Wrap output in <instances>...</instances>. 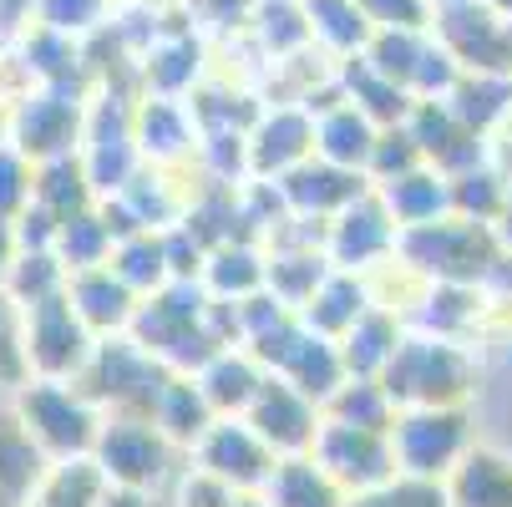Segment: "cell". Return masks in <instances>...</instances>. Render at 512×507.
<instances>
[{"label":"cell","instance_id":"obj_1","mask_svg":"<svg viewBox=\"0 0 512 507\" xmlns=\"http://www.w3.org/2000/svg\"><path fill=\"white\" fill-rule=\"evenodd\" d=\"M208 305H213V295H208L203 279H173V284L158 289V295H148L137 305L127 335L137 345H148L178 376H198L218 350H229L224 340L213 335Z\"/></svg>","mask_w":512,"mask_h":507},{"label":"cell","instance_id":"obj_2","mask_svg":"<svg viewBox=\"0 0 512 507\" xmlns=\"http://www.w3.org/2000/svg\"><path fill=\"white\" fill-rule=\"evenodd\" d=\"M381 386L391 391L401 411L406 406H467V396L477 391V360L462 340L411 330L386 360Z\"/></svg>","mask_w":512,"mask_h":507},{"label":"cell","instance_id":"obj_3","mask_svg":"<svg viewBox=\"0 0 512 507\" xmlns=\"http://www.w3.org/2000/svg\"><path fill=\"white\" fill-rule=\"evenodd\" d=\"M502 254L497 224L442 213L431 224H411L396 234V259L426 284H482Z\"/></svg>","mask_w":512,"mask_h":507},{"label":"cell","instance_id":"obj_4","mask_svg":"<svg viewBox=\"0 0 512 507\" xmlns=\"http://www.w3.org/2000/svg\"><path fill=\"white\" fill-rule=\"evenodd\" d=\"M178 371L137 345L132 335H102L87 371L77 376V391L102 411V416H158L163 391Z\"/></svg>","mask_w":512,"mask_h":507},{"label":"cell","instance_id":"obj_5","mask_svg":"<svg viewBox=\"0 0 512 507\" xmlns=\"http://www.w3.org/2000/svg\"><path fill=\"white\" fill-rule=\"evenodd\" d=\"M21 426L36 437V447L51 462H71V457H92L97 431H102V411L77 391V381H46L31 376L26 386H16V406Z\"/></svg>","mask_w":512,"mask_h":507},{"label":"cell","instance_id":"obj_6","mask_svg":"<svg viewBox=\"0 0 512 507\" xmlns=\"http://www.w3.org/2000/svg\"><path fill=\"white\" fill-rule=\"evenodd\" d=\"M87 82H36L11 112V142L31 163L71 158L87 142Z\"/></svg>","mask_w":512,"mask_h":507},{"label":"cell","instance_id":"obj_7","mask_svg":"<svg viewBox=\"0 0 512 507\" xmlns=\"http://www.w3.org/2000/svg\"><path fill=\"white\" fill-rule=\"evenodd\" d=\"M21 325H26V366H31V376L77 381L87 371V360L97 350V330L77 315V305H71L66 289L26 305Z\"/></svg>","mask_w":512,"mask_h":507},{"label":"cell","instance_id":"obj_8","mask_svg":"<svg viewBox=\"0 0 512 507\" xmlns=\"http://www.w3.org/2000/svg\"><path fill=\"white\" fill-rule=\"evenodd\" d=\"M396 462L411 477H452V467L472 452L467 406H406L391 426Z\"/></svg>","mask_w":512,"mask_h":507},{"label":"cell","instance_id":"obj_9","mask_svg":"<svg viewBox=\"0 0 512 507\" xmlns=\"http://www.w3.org/2000/svg\"><path fill=\"white\" fill-rule=\"evenodd\" d=\"M173 452L178 447L168 442V431L153 416H102L97 447H92V457L102 462L112 482L142 487V492H158L168 482Z\"/></svg>","mask_w":512,"mask_h":507},{"label":"cell","instance_id":"obj_10","mask_svg":"<svg viewBox=\"0 0 512 507\" xmlns=\"http://www.w3.org/2000/svg\"><path fill=\"white\" fill-rule=\"evenodd\" d=\"M132 112H137V97H127V92H102L92 102L82 163H87V178H92V193L97 198H117L132 183V173L142 168Z\"/></svg>","mask_w":512,"mask_h":507},{"label":"cell","instance_id":"obj_11","mask_svg":"<svg viewBox=\"0 0 512 507\" xmlns=\"http://www.w3.org/2000/svg\"><path fill=\"white\" fill-rule=\"evenodd\" d=\"M315 462L355 497V492H371V487H386L401 462H396V442L391 431H371V426H350V421H330L320 426L315 437Z\"/></svg>","mask_w":512,"mask_h":507},{"label":"cell","instance_id":"obj_12","mask_svg":"<svg viewBox=\"0 0 512 507\" xmlns=\"http://www.w3.org/2000/svg\"><path fill=\"white\" fill-rule=\"evenodd\" d=\"M249 426L279 457H300V452H315V437L325 426V406L310 401L295 381H284L279 371H269L259 396H254V406H249Z\"/></svg>","mask_w":512,"mask_h":507},{"label":"cell","instance_id":"obj_13","mask_svg":"<svg viewBox=\"0 0 512 507\" xmlns=\"http://www.w3.org/2000/svg\"><path fill=\"white\" fill-rule=\"evenodd\" d=\"M411 137H416V148L431 168H442L447 178L477 168V163H492V137H482L477 127H467L447 97H416L411 117H406Z\"/></svg>","mask_w":512,"mask_h":507},{"label":"cell","instance_id":"obj_14","mask_svg":"<svg viewBox=\"0 0 512 507\" xmlns=\"http://www.w3.org/2000/svg\"><path fill=\"white\" fill-rule=\"evenodd\" d=\"M193 457H198V467L218 472L239 492H264V482L279 467V452L249 426V416H218L208 426V437L193 447Z\"/></svg>","mask_w":512,"mask_h":507},{"label":"cell","instance_id":"obj_15","mask_svg":"<svg viewBox=\"0 0 512 507\" xmlns=\"http://www.w3.org/2000/svg\"><path fill=\"white\" fill-rule=\"evenodd\" d=\"M396 234L401 224L391 219V208L381 203V193H360L350 208H340L330 219V234H325V254L335 269H371L381 259H396Z\"/></svg>","mask_w":512,"mask_h":507},{"label":"cell","instance_id":"obj_16","mask_svg":"<svg viewBox=\"0 0 512 507\" xmlns=\"http://www.w3.org/2000/svg\"><path fill=\"white\" fill-rule=\"evenodd\" d=\"M274 183H279L284 203L295 208V213H305V219H335L340 208H350L360 193L376 188L371 173L340 168V163H330V158H320V153L305 158V163H295L289 173H279Z\"/></svg>","mask_w":512,"mask_h":507},{"label":"cell","instance_id":"obj_17","mask_svg":"<svg viewBox=\"0 0 512 507\" xmlns=\"http://www.w3.org/2000/svg\"><path fill=\"white\" fill-rule=\"evenodd\" d=\"M132 132H137L142 163H158V168H173V163L193 158L198 142H203V127H198L193 107L183 97H153V92L137 97Z\"/></svg>","mask_w":512,"mask_h":507},{"label":"cell","instance_id":"obj_18","mask_svg":"<svg viewBox=\"0 0 512 507\" xmlns=\"http://www.w3.org/2000/svg\"><path fill=\"white\" fill-rule=\"evenodd\" d=\"M315 132H320V122L300 102H284V107L264 112L249 127V168H254V178H279L295 163L315 158Z\"/></svg>","mask_w":512,"mask_h":507},{"label":"cell","instance_id":"obj_19","mask_svg":"<svg viewBox=\"0 0 512 507\" xmlns=\"http://www.w3.org/2000/svg\"><path fill=\"white\" fill-rule=\"evenodd\" d=\"M66 295H71V305H77V315L97 330V340H102V335H127V325H132V315H137V305H142V295H137V289H132L112 264H97V269L71 274V279H66Z\"/></svg>","mask_w":512,"mask_h":507},{"label":"cell","instance_id":"obj_20","mask_svg":"<svg viewBox=\"0 0 512 507\" xmlns=\"http://www.w3.org/2000/svg\"><path fill=\"white\" fill-rule=\"evenodd\" d=\"M46 472H51V457L36 447L21 416L0 411V507H31Z\"/></svg>","mask_w":512,"mask_h":507},{"label":"cell","instance_id":"obj_21","mask_svg":"<svg viewBox=\"0 0 512 507\" xmlns=\"http://www.w3.org/2000/svg\"><path fill=\"white\" fill-rule=\"evenodd\" d=\"M264 376L269 371L249 355V345H229V350H218L208 366L198 371V386H203V396L213 401L218 416H249Z\"/></svg>","mask_w":512,"mask_h":507},{"label":"cell","instance_id":"obj_22","mask_svg":"<svg viewBox=\"0 0 512 507\" xmlns=\"http://www.w3.org/2000/svg\"><path fill=\"white\" fill-rule=\"evenodd\" d=\"M340 87H345V97L371 117L376 127H401L406 117H411V107H416V97L401 87V82H391V77H381V71L365 61V51H355V56H340Z\"/></svg>","mask_w":512,"mask_h":507},{"label":"cell","instance_id":"obj_23","mask_svg":"<svg viewBox=\"0 0 512 507\" xmlns=\"http://www.w3.org/2000/svg\"><path fill=\"white\" fill-rule=\"evenodd\" d=\"M376 193H381V203L391 208V219L401 229L431 224V219H442V213H452V178L442 168H431V163H421V168H411L401 178L376 183Z\"/></svg>","mask_w":512,"mask_h":507},{"label":"cell","instance_id":"obj_24","mask_svg":"<svg viewBox=\"0 0 512 507\" xmlns=\"http://www.w3.org/2000/svg\"><path fill=\"white\" fill-rule=\"evenodd\" d=\"M269 507H350V492L315 462V452L279 457L274 477L264 482Z\"/></svg>","mask_w":512,"mask_h":507},{"label":"cell","instance_id":"obj_25","mask_svg":"<svg viewBox=\"0 0 512 507\" xmlns=\"http://www.w3.org/2000/svg\"><path fill=\"white\" fill-rule=\"evenodd\" d=\"M452 507H512V457L472 447L447 477Z\"/></svg>","mask_w":512,"mask_h":507},{"label":"cell","instance_id":"obj_26","mask_svg":"<svg viewBox=\"0 0 512 507\" xmlns=\"http://www.w3.org/2000/svg\"><path fill=\"white\" fill-rule=\"evenodd\" d=\"M137 71L153 97H188L203 77V46H198V36H158L142 51Z\"/></svg>","mask_w":512,"mask_h":507},{"label":"cell","instance_id":"obj_27","mask_svg":"<svg viewBox=\"0 0 512 507\" xmlns=\"http://www.w3.org/2000/svg\"><path fill=\"white\" fill-rule=\"evenodd\" d=\"M320 122V132H315V153L320 158H330V163H340V168H371V153H376V137H381V127L365 117L350 97L340 102V107H330L325 117H315Z\"/></svg>","mask_w":512,"mask_h":507},{"label":"cell","instance_id":"obj_28","mask_svg":"<svg viewBox=\"0 0 512 507\" xmlns=\"http://www.w3.org/2000/svg\"><path fill=\"white\" fill-rule=\"evenodd\" d=\"M365 310H371V289H365V279L355 274V269H335L320 289H315V300L305 305V310H295L315 335H330V340H340Z\"/></svg>","mask_w":512,"mask_h":507},{"label":"cell","instance_id":"obj_29","mask_svg":"<svg viewBox=\"0 0 512 507\" xmlns=\"http://www.w3.org/2000/svg\"><path fill=\"white\" fill-rule=\"evenodd\" d=\"M335 274L330 254L325 249H300V244H279L269 249V269H264V284L289 305V310H305L315 300V289Z\"/></svg>","mask_w":512,"mask_h":507},{"label":"cell","instance_id":"obj_30","mask_svg":"<svg viewBox=\"0 0 512 507\" xmlns=\"http://www.w3.org/2000/svg\"><path fill=\"white\" fill-rule=\"evenodd\" d=\"M401 320H396V310H381V305H371L365 310L345 335H340V360H345V371L350 376H381L386 371V360L396 355V345H401Z\"/></svg>","mask_w":512,"mask_h":507},{"label":"cell","instance_id":"obj_31","mask_svg":"<svg viewBox=\"0 0 512 507\" xmlns=\"http://www.w3.org/2000/svg\"><path fill=\"white\" fill-rule=\"evenodd\" d=\"M264 269H269V249L254 244V239H229L208 249V264H203V284L208 295H224V300H244L254 289H264Z\"/></svg>","mask_w":512,"mask_h":507},{"label":"cell","instance_id":"obj_32","mask_svg":"<svg viewBox=\"0 0 512 507\" xmlns=\"http://www.w3.org/2000/svg\"><path fill=\"white\" fill-rule=\"evenodd\" d=\"M447 107L467 127L492 137L512 117V77H497V71H462V82L447 92Z\"/></svg>","mask_w":512,"mask_h":507},{"label":"cell","instance_id":"obj_33","mask_svg":"<svg viewBox=\"0 0 512 507\" xmlns=\"http://www.w3.org/2000/svg\"><path fill=\"white\" fill-rule=\"evenodd\" d=\"M153 421L168 431V442H173V447L193 452V447L208 437V426L218 421V411H213V401L203 396L198 376H173V381H168V391H163V406H158V416H153Z\"/></svg>","mask_w":512,"mask_h":507},{"label":"cell","instance_id":"obj_34","mask_svg":"<svg viewBox=\"0 0 512 507\" xmlns=\"http://www.w3.org/2000/svg\"><path fill=\"white\" fill-rule=\"evenodd\" d=\"M482 300H487L482 284H426V295H421V305H416V330L462 340V335L477 325Z\"/></svg>","mask_w":512,"mask_h":507},{"label":"cell","instance_id":"obj_35","mask_svg":"<svg viewBox=\"0 0 512 507\" xmlns=\"http://www.w3.org/2000/svg\"><path fill=\"white\" fill-rule=\"evenodd\" d=\"M305 16H310L315 46H325L335 56H355L376 36V21L365 16L360 0H305Z\"/></svg>","mask_w":512,"mask_h":507},{"label":"cell","instance_id":"obj_36","mask_svg":"<svg viewBox=\"0 0 512 507\" xmlns=\"http://www.w3.org/2000/svg\"><path fill=\"white\" fill-rule=\"evenodd\" d=\"M112 477L102 472L97 457H71V462H51L46 482L36 487L31 507H102Z\"/></svg>","mask_w":512,"mask_h":507},{"label":"cell","instance_id":"obj_37","mask_svg":"<svg viewBox=\"0 0 512 507\" xmlns=\"http://www.w3.org/2000/svg\"><path fill=\"white\" fill-rule=\"evenodd\" d=\"M112 249H117V234L107 229L102 208H82L61 219V234H56V259L66 264V274H82V269H97V264H112Z\"/></svg>","mask_w":512,"mask_h":507},{"label":"cell","instance_id":"obj_38","mask_svg":"<svg viewBox=\"0 0 512 507\" xmlns=\"http://www.w3.org/2000/svg\"><path fill=\"white\" fill-rule=\"evenodd\" d=\"M112 269L137 289L142 300L158 295L163 284H173V264H168V239H163V229H142V234L122 239V244L112 249Z\"/></svg>","mask_w":512,"mask_h":507},{"label":"cell","instance_id":"obj_39","mask_svg":"<svg viewBox=\"0 0 512 507\" xmlns=\"http://www.w3.org/2000/svg\"><path fill=\"white\" fill-rule=\"evenodd\" d=\"M325 416L330 421H350V426H371V431H391L401 406L391 401L381 376H345V386L325 401Z\"/></svg>","mask_w":512,"mask_h":507},{"label":"cell","instance_id":"obj_40","mask_svg":"<svg viewBox=\"0 0 512 507\" xmlns=\"http://www.w3.org/2000/svg\"><path fill=\"white\" fill-rule=\"evenodd\" d=\"M249 26H254L259 46H264L274 61L300 56V51L315 41V31H310V16H305V0H259Z\"/></svg>","mask_w":512,"mask_h":507},{"label":"cell","instance_id":"obj_41","mask_svg":"<svg viewBox=\"0 0 512 507\" xmlns=\"http://www.w3.org/2000/svg\"><path fill=\"white\" fill-rule=\"evenodd\" d=\"M507 198H512V178L497 163H477L452 178V213H462V219L497 224L507 213Z\"/></svg>","mask_w":512,"mask_h":507},{"label":"cell","instance_id":"obj_42","mask_svg":"<svg viewBox=\"0 0 512 507\" xmlns=\"http://www.w3.org/2000/svg\"><path fill=\"white\" fill-rule=\"evenodd\" d=\"M36 198L61 213V219H71V213H82L97 203L92 193V178H87V163L82 153H71V158H51V163H36Z\"/></svg>","mask_w":512,"mask_h":507},{"label":"cell","instance_id":"obj_43","mask_svg":"<svg viewBox=\"0 0 512 507\" xmlns=\"http://www.w3.org/2000/svg\"><path fill=\"white\" fill-rule=\"evenodd\" d=\"M117 198L142 219V229H173V224H183V208H188V203L168 188V178L158 173V163H142Z\"/></svg>","mask_w":512,"mask_h":507},{"label":"cell","instance_id":"obj_44","mask_svg":"<svg viewBox=\"0 0 512 507\" xmlns=\"http://www.w3.org/2000/svg\"><path fill=\"white\" fill-rule=\"evenodd\" d=\"M66 264L56 259V249H21L16 259H11V269H6V295L26 310V305H36V300H46V295H61L66 289Z\"/></svg>","mask_w":512,"mask_h":507},{"label":"cell","instance_id":"obj_45","mask_svg":"<svg viewBox=\"0 0 512 507\" xmlns=\"http://www.w3.org/2000/svg\"><path fill=\"white\" fill-rule=\"evenodd\" d=\"M21 56L36 82H82V46H77V36H66L56 26L31 31Z\"/></svg>","mask_w":512,"mask_h":507},{"label":"cell","instance_id":"obj_46","mask_svg":"<svg viewBox=\"0 0 512 507\" xmlns=\"http://www.w3.org/2000/svg\"><path fill=\"white\" fill-rule=\"evenodd\" d=\"M188 107H193L203 132H249L264 117V107L249 92H234V87H193Z\"/></svg>","mask_w":512,"mask_h":507},{"label":"cell","instance_id":"obj_47","mask_svg":"<svg viewBox=\"0 0 512 507\" xmlns=\"http://www.w3.org/2000/svg\"><path fill=\"white\" fill-rule=\"evenodd\" d=\"M421 51H426V36L421 31H401V26H376L371 46H365V61H371L381 77L401 82L411 92V77L421 66Z\"/></svg>","mask_w":512,"mask_h":507},{"label":"cell","instance_id":"obj_48","mask_svg":"<svg viewBox=\"0 0 512 507\" xmlns=\"http://www.w3.org/2000/svg\"><path fill=\"white\" fill-rule=\"evenodd\" d=\"M350 507H452V492H447L442 477H411V472H396L386 487L355 492Z\"/></svg>","mask_w":512,"mask_h":507},{"label":"cell","instance_id":"obj_49","mask_svg":"<svg viewBox=\"0 0 512 507\" xmlns=\"http://www.w3.org/2000/svg\"><path fill=\"white\" fill-rule=\"evenodd\" d=\"M198 163L213 183H249L254 168H249V132H203L198 142Z\"/></svg>","mask_w":512,"mask_h":507},{"label":"cell","instance_id":"obj_50","mask_svg":"<svg viewBox=\"0 0 512 507\" xmlns=\"http://www.w3.org/2000/svg\"><path fill=\"white\" fill-rule=\"evenodd\" d=\"M31 198H36V163L16 142H0V224H16Z\"/></svg>","mask_w":512,"mask_h":507},{"label":"cell","instance_id":"obj_51","mask_svg":"<svg viewBox=\"0 0 512 507\" xmlns=\"http://www.w3.org/2000/svg\"><path fill=\"white\" fill-rule=\"evenodd\" d=\"M31 366H26V325H21V305L0 289V386H26Z\"/></svg>","mask_w":512,"mask_h":507},{"label":"cell","instance_id":"obj_52","mask_svg":"<svg viewBox=\"0 0 512 507\" xmlns=\"http://www.w3.org/2000/svg\"><path fill=\"white\" fill-rule=\"evenodd\" d=\"M426 158H421V148H416V137H411V127L401 122V127H381V137H376V153H371V183H386V178H401V173H411V168H421Z\"/></svg>","mask_w":512,"mask_h":507},{"label":"cell","instance_id":"obj_53","mask_svg":"<svg viewBox=\"0 0 512 507\" xmlns=\"http://www.w3.org/2000/svg\"><path fill=\"white\" fill-rule=\"evenodd\" d=\"M36 6H41V26H56L66 36L97 31L107 16V0H36Z\"/></svg>","mask_w":512,"mask_h":507},{"label":"cell","instance_id":"obj_54","mask_svg":"<svg viewBox=\"0 0 512 507\" xmlns=\"http://www.w3.org/2000/svg\"><path fill=\"white\" fill-rule=\"evenodd\" d=\"M360 6L376 26H401V31L436 26V0H360Z\"/></svg>","mask_w":512,"mask_h":507},{"label":"cell","instance_id":"obj_55","mask_svg":"<svg viewBox=\"0 0 512 507\" xmlns=\"http://www.w3.org/2000/svg\"><path fill=\"white\" fill-rule=\"evenodd\" d=\"M234 497H239V487L224 482L218 472H208V467H193L178 482V507H234Z\"/></svg>","mask_w":512,"mask_h":507},{"label":"cell","instance_id":"obj_56","mask_svg":"<svg viewBox=\"0 0 512 507\" xmlns=\"http://www.w3.org/2000/svg\"><path fill=\"white\" fill-rule=\"evenodd\" d=\"M16 229V244L21 249H56V234H61V213H51L41 198H31L21 208V219L11 224Z\"/></svg>","mask_w":512,"mask_h":507},{"label":"cell","instance_id":"obj_57","mask_svg":"<svg viewBox=\"0 0 512 507\" xmlns=\"http://www.w3.org/2000/svg\"><path fill=\"white\" fill-rule=\"evenodd\" d=\"M163 239H168V264H173V279H203V264H208V249L183 229V224H173V229H163Z\"/></svg>","mask_w":512,"mask_h":507},{"label":"cell","instance_id":"obj_58","mask_svg":"<svg viewBox=\"0 0 512 507\" xmlns=\"http://www.w3.org/2000/svg\"><path fill=\"white\" fill-rule=\"evenodd\" d=\"M254 6H259V0H188L193 21H203L213 31H229V26L254 21Z\"/></svg>","mask_w":512,"mask_h":507},{"label":"cell","instance_id":"obj_59","mask_svg":"<svg viewBox=\"0 0 512 507\" xmlns=\"http://www.w3.org/2000/svg\"><path fill=\"white\" fill-rule=\"evenodd\" d=\"M482 289H487L492 300L512 305V249H502V254H497V264H492V274L482 279Z\"/></svg>","mask_w":512,"mask_h":507},{"label":"cell","instance_id":"obj_60","mask_svg":"<svg viewBox=\"0 0 512 507\" xmlns=\"http://www.w3.org/2000/svg\"><path fill=\"white\" fill-rule=\"evenodd\" d=\"M102 507H153V492L112 482V487H107V497H102Z\"/></svg>","mask_w":512,"mask_h":507},{"label":"cell","instance_id":"obj_61","mask_svg":"<svg viewBox=\"0 0 512 507\" xmlns=\"http://www.w3.org/2000/svg\"><path fill=\"white\" fill-rule=\"evenodd\" d=\"M21 254V244H16V229L11 224H0V284H6V269H11V259Z\"/></svg>","mask_w":512,"mask_h":507},{"label":"cell","instance_id":"obj_62","mask_svg":"<svg viewBox=\"0 0 512 507\" xmlns=\"http://www.w3.org/2000/svg\"><path fill=\"white\" fill-rule=\"evenodd\" d=\"M26 11H31V0H0V26H21Z\"/></svg>","mask_w":512,"mask_h":507},{"label":"cell","instance_id":"obj_63","mask_svg":"<svg viewBox=\"0 0 512 507\" xmlns=\"http://www.w3.org/2000/svg\"><path fill=\"white\" fill-rule=\"evenodd\" d=\"M497 239H502V249H512V198H507V213L497 219Z\"/></svg>","mask_w":512,"mask_h":507},{"label":"cell","instance_id":"obj_64","mask_svg":"<svg viewBox=\"0 0 512 507\" xmlns=\"http://www.w3.org/2000/svg\"><path fill=\"white\" fill-rule=\"evenodd\" d=\"M234 507H269V497H264V492H239Z\"/></svg>","mask_w":512,"mask_h":507}]
</instances>
